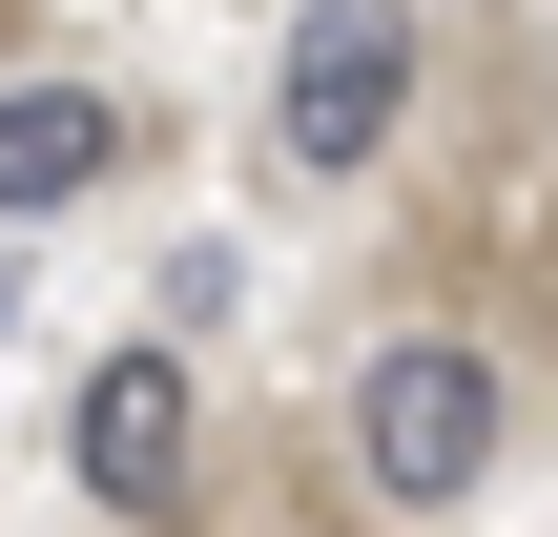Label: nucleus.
Listing matches in <instances>:
<instances>
[{
	"label": "nucleus",
	"mask_w": 558,
	"mask_h": 537,
	"mask_svg": "<svg viewBox=\"0 0 558 537\" xmlns=\"http://www.w3.org/2000/svg\"><path fill=\"white\" fill-rule=\"evenodd\" d=\"M497 455H518V373H497L476 331H393V352L352 373V476H373L393 517H456Z\"/></svg>",
	"instance_id": "nucleus-1"
},
{
	"label": "nucleus",
	"mask_w": 558,
	"mask_h": 537,
	"mask_svg": "<svg viewBox=\"0 0 558 537\" xmlns=\"http://www.w3.org/2000/svg\"><path fill=\"white\" fill-rule=\"evenodd\" d=\"M393 124H414V21H393V0H311L290 62H269V145H290L311 186H352Z\"/></svg>",
	"instance_id": "nucleus-2"
},
{
	"label": "nucleus",
	"mask_w": 558,
	"mask_h": 537,
	"mask_svg": "<svg viewBox=\"0 0 558 537\" xmlns=\"http://www.w3.org/2000/svg\"><path fill=\"white\" fill-rule=\"evenodd\" d=\"M186 455H207L186 435V352H104L83 373V497L104 517H186Z\"/></svg>",
	"instance_id": "nucleus-3"
},
{
	"label": "nucleus",
	"mask_w": 558,
	"mask_h": 537,
	"mask_svg": "<svg viewBox=\"0 0 558 537\" xmlns=\"http://www.w3.org/2000/svg\"><path fill=\"white\" fill-rule=\"evenodd\" d=\"M104 166H124V103H104V83H0V207H21V228L83 207Z\"/></svg>",
	"instance_id": "nucleus-4"
},
{
	"label": "nucleus",
	"mask_w": 558,
	"mask_h": 537,
	"mask_svg": "<svg viewBox=\"0 0 558 537\" xmlns=\"http://www.w3.org/2000/svg\"><path fill=\"white\" fill-rule=\"evenodd\" d=\"M0 21H21V0H0Z\"/></svg>",
	"instance_id": "nucleus-5"
}]
</instances>
